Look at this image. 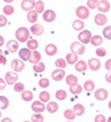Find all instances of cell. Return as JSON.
I'll return each instance as SVG.
<instances>
[{
    "label": "cell",
    "instance_id": "cell-1",
    "mask_svg": "<svg viewBox=\"0 0 111 122\" xmlns=\"http://www.w3.org/2000/svg\"><path fill=\"white\" fill-rule=\"evenodd\" d=\"M15 36H16V41L20 42H26L30 37V31L26 29V27H19L18 30L15 31Z\"/></svg>",
    "mask_w": 111,
    "mask_h": 122
},
{
    "label": "cell",
    "instance_id": "cell-2",
    "mask_svg": "<svg viewBox=\"0 0 111 122\" xmlns=\"http://www.w3.org/2000/svg\"><path fill=\"white\" fill-rule=\"evenodd\" d=\"M70 50H71V52H73L74 55L79 56V55H82L85 52V46L82 45L81 42H79V41H74L73 44H71V46H70Z\"/></svg>",
    "mask_w": 111,
    "mask_h": 122
},
{
    "label": "cell",
    "instance_id": "cell-3",
    "mask_svg": "<svg viewBox=\"0 0 111 122\" xmlns=\"http://www.w3.org/2000/svg\"><path fill=\"white\" fill-rule=\"evenodd\" d=\"M91 37H92V35H91V32H90V30H82V31H80V34H79V42H81L82 45H86V44H89L91 41Z\"/></svg>",
    "mask_w": 111,
    "mask_h": 122
},
{
    "label": "cell",
    "instance_id": "cell-4",
    "mask_svg": "<svg viewBox=\"0 0 111 122\" xmlns=\"http://www.w3.org/2000/svg\"><path fill=\"white\" fill-rule=\"evenodd\" d=\"M75 13H76V16L80 20H84V19L89 18V15H90V10L87 9V6H77Z\"/></svg>",
    "mask_w": 111,
    "mask_h": 122
},
{
    "label": "cell",
    "instance_id": "cell-5",
    "mask_svg": "<svg viewBox=\"0 0 111 122\" xmlns=\"http://www.w3.org/2000/svg\"><path fill=\"white\" fill-rule=\"evenodd\" d=\"M5 82L8 85H15L18 82V74L14 72V71H8L5 74Z\"/></svg>",
    "mask_w": 111,
    "mask_h": 122
},
{
    "label": "cell",
    "instance_id": "cell-6",
    "mask_svg": "<svg viewBox=\"0 0 111 122\" xmlns=\"http://www.w3.org/2000/svg\"><path fill=\"white\" fill-rule=\"evenodd\" d=\"M25 67L24 65V61H21L20 59H15L11 61V69L14 72H20V71H23Z\"/></svg>",
    "mask_w": 111,
    "mask_h": 122
},
{
    "label": "cell",
    "instance_id": "cell-7",
    "mask_svg": "<svg viewBox=\"0 0 111 122\" xmlns=\"http://www.w3.org/2000/svg\"><path fill=\"white\" fill-rule=\"evenodd\" d=\"M87 67L91 71H97V70H100V67H101V62H100L99 59L92 57V59H90L87 61Z\"/></svg>",
    "mask_w": 111,
    "mask_h": 122
},
{
    "label": "cell",
    "instance_id": "cell-8",
    "mask_svg": "<svg viewBox=\"0 0 111 122\" xmlns=\"http://www.w3.org/2000/svg\"><path fill=\"white\" fill-rule=\"evenodd\" d=\"M66 77V74H65V71L61 70V69H56V70H54L53 72H51V79L54 81H61L64 80Z\"/></svg>",
    "mask_w": 111,
    "mask_h": 122
},
{
    "label": "cell",
    "instance_id": "cell-9",
    "mask_svg": "<svg viewBox=\"0 0 111 122\" xmlns=\"http://www.w3.org/2000/svg\"><path fill=\"white\" fill-rule=\"evenodd\" d=\"M110 8H111V5H110V3L107 1V0H100V3H99L96 9L99 10V13L105 14V13L110 11Z\"/></svg>",
    "mask_w": 111,
    "mask_h": 122
},
{
    "label": "cell",
    "instance_id": "cell-10",
    "mask_svg": "<svg viewBox=\"0 0 111 122\" xmlns=\"http://www.w3.org/2000/svg\"><path fill=\"white\" fill-rule=\"evenodd\" d=\"M42 19L46 21V23H53V21L56 19V13L54 11V10H45V11L42 13Z\"/></svg>",
    "mask_w": 111,
    "mask_h": 122
},
{
    "label": "cell",
    "instance_id": "cell-11",
    "mask_svg": "<svg viewBox=\"0 0 111 122\" xmlns=\"http://www.w3.org/2000/svg\"><path fill=\"white\" fill-rule=\"evenodd\" d=\"M31 110L34 113H42L46 108H45V105L41 101H34L32 102V106H31Z\"/></svg>",
    "mask_w": 111,
    "mask_h": 122
},
{
    "label": "cell",
    "instance_id": "cell-12",
    "mask_svg": "<svg viewBox=\"0 0 111 122\" xmlns=\"http://www.w3.org/2000/svg\"><path fill=\"white\" fill-rule=\"evenodd\" d=\"M94 96H95V98L97 101H105L109 96V92H107V90H105V88H99V90L95 91V95Z\"/></svg>",
    "mask_w": 111,
    "mask_h": 122
},
{
    "label": "cell",
    "instance_id": "cell-13",
    "mask_svg": "<svg viewBox=\"0 0 111 122\" xmlns=\"http://www.w3.org/2000/svg\"><path fill=\"white\" fill-rule=\"evenodd\" d=\"M35 8V1L34 0H23L21 1V9L25 10V11H31Z\"/></svg>",
    "mask_w": 111,
    "mask_h": 122
},
{
    "label": "cell",
    "instance_id": "cell-14",
    "mask_svg": "<svg viewBox=\"0 0 111 122\" xmlns=\"http://www.w3.org/2000/svg\"><path fill=\"white\" fill-rule=\"evenodd\" d=\"M31 52L27 47H24V49H20L19 51V56H20V60L21 61H29L30 56H31Z\"/></svg>",
    "mask_w": 111,
    "mask_h": 122
},
{
    "label": "cell",
    "instance_id": "cell-15",
    "mask_svg": "<svg viewBox=\"0 0 111 122\" xmlns=\"http://www.w3.org/2000/svg\"><path fill=\"white\" fill-rule=\"evenodd\" d=\"M30 32H31L32 35H35V36H40L42 32H44V27L40 24H34V25L30 27Z\"/></svg>",
    "mask_w": 111,
    "mask_h": 122
},
{
    "label": "cell",
    "instance_id": "cell-16",
    "mask_svg": "<svg viewBox=\"0 0 111 122\" xmlns=\"http://www.w3.org/2000/svg\"><path fill=\"white\" fill-rule=\"evenodd\" d=\"M106 23H107V18H106V15H105V14L99 13V14L95 16V24H96L97 26H104Z\"/></svg>",
    "mask_w": 111,
    "mask_h": 122
},
{
    "label": "cell",
    "instance_id": "cell-17",
    "mask_svg": "<svg viewBox=\"0 0 111 122\" xmlns=\"http://www.w3.org/2000/svg\"><path fill=\"white\" fill-rule=\"evenodd\" d=\"M6 49L10 52H16L19 50V42L16 40H9L6 42Z\"/></svg>",
    "mask_w": 111,
    "mask_h": 122
},
{
    "label": "cell",
    "instance_id": "cell-18",
    "mask_svg": "<svg viewBox=\"0 0 111 122\" xmlns=\"http://www.w3.org/2000/svg\"><path fill=\"white\" fill-rule=\"evenodd\" d=\"M46 111L49 113H55V112H58V110H59V105L56 102H54V101H50L46 103V106H45Z\"/></svg>",
    "mask_w": 111,
    "mask_h": 122
},
{
    "label": "cell",
    "instance_id": "cell-19",
    "mask_svg": "<svg viewBox=\"0 0 111 122\" xmlns=\"http://www.w3.org/2000/svg\"><path fill=\"white\" fill-rule=\"evenodd\" d=\"M45 52H46L48 56H54V55L58 52L56 45H54V44H49V45H46L45 46Z\"/></svg>",
    "mask_w": 111,
    "mask_h": 122
},
{
    "label": "cell",
    "instance_id": "cell-20",
    "mask_svg": "<svg viewBox=\"0 0 111 122\" xmlns=\"http://www.w3.org/2000/svg\"><path fill=\"white\" fill-rule=\"evenodd\" d=\"M29 61H30L31 64H34V65H35V64H39V62L41 61V54L39 52V51H32Z\"/></svg>",
    "mask_w": 111,
    "mask_h": 122
},
{
    "label": "cell",
    "instance_id": "cell-21",
    "mask_svg": "<svg viewBox=\"0 0 111 122\" xmlns=\"http://www.w3.org/2000/svg\"><path fill=\"white\" fill-rule=\"evenodd\" d=\"M84 26H85L84 21L80 20V19H76V20L73 21V29L76 30V31H79V32L84 30Z\"/></svg>",
    "mask_w": 111,
    "mask_h": 122
},
{
    "label": "cell",
    "instance_id": "cell-22",
    "mask_svg": "<svg viewBox=\"0 0 111 122\" xmlns=\"http://www.w3.org/2000/svg\"><path fill=\"white\" fill-rule=\"evenodd\" d=\"M75 69H76V71H79V72H84V71L87 70V62H85L84 60L77 61L75 64Z\"/></svg>",
    "mask_w": 111,
    "mask_h": 122
},
{
    "label": "cell",
    "instance_id": "cell-23",
    "mask_svg": "<svg viewBox=\"0 0 111 122\" xmlns=\"http://www.w3.org/2000/svg\"><path fill=\"white\" fill-rule=\"evenodd\" d=\"M73 111L75 112L76 116H82L85 113V106H84V105H81V103H76L75 106L73 107Z\"/></svg>",
    "mask_w": 111,
    "mask_h": 122
},
{
    "label": "cell",
    "instance_id": "cell-24",
    "mask_svg": "<svg viewBox=\"0 0 111 122\" xmlns=\"http://www.w3.org/2000/svg\"><path fill=\"white\" fill-rule=\"evenodd\" d=\"M82 88L87 92H92L94 90H95V82H94L92 80H86L84 86H82Z\"/></svg>",
    "mask_w": 111,
    "mask_h": 122
},
{
    "label": "cell",
    "instance_id": "cell-25",
    "mask_svg": "<svg viewBox=\"0 0 111 122\" xmlns=\"http://www.w3.org/2000/svg\"><path fill=\"white\" fill-rule=\"evenodd\" d=\"M39 14L35 11V10H31V11H29V13H27V21H29V23H31V24H35L36 23V21H37V18H39V16H37Z\"/></svg>",
    "mask_w": 111,
    "mask_h": 122
},
{
    "label": "cell",
    "instance_id": "cell-26",
    "mask_svg": "<svg viewBox=\"0 0 111 122\" xmlns=\"http://www.w3.org/2000/svg\"><path fill=\"white\" fill-rule=\"evenodd\" d=\"M26 46L30 51H36V49L39 46V42L36 40H34V39H29V40L26 41Z\"/></svg>",
    "mask_w": 111,
    "mask_h": 122
},
{
    "label": "cell",
    "instance_id": "cell-27",
    "mask_svg": "<svg viewBox=\"0 0 111 122\" xmlns=\"http://www.w3.org/2000/svg\"><path fill=\"white\" fill-rule=\"evenodd\" d=\"M65 61H66V64H69V65H75L79 60H77V56H76V55H74L73 52H69L68 55H66Z\"/></svg>",
    "mask_w": 111,
    "mask_h": 122
},
{
    "label": "cell",
    "instance_id": "cell-28",
    "mask_svg": "<svg viewBox=\"0 0 111 122\" xmlns=\"http://www.w3.org/2000/svg\"><path fill=\"white\" fill-rule=\"evenodd\" d=\"M65 80H66V84H68L70 87L77 85V76H75V75H68L65 77Z\"/></svg>",
    "mask_w": 111,
    "mask_h": 122
},
{
    "label": "cell",
    "instance_id": "cell-29",
    "mask_svg": "<svg viewBox=\"0 0 111 122\" xmlns=\"http://www.w3.org/2000/svg\"><path fill=\"white\" fill-rule=\"evenodd\" d=\"M39 101H41L42 103L50 102V93L48 91H41L40 95H39Z\"/></svg>",
    "mask_w": 111,
    "mask_h": 122
},
{
    "label": "cell",
    "instance_id": "cell-30",
    "mask_svg": "<svg viewBox=\"0 0 111 122\" xmlns=\"http://www.w3.org/2000/svg\"><path fill=\"white\" fill-rule=\"evenodd\" d=\"M34 10L37 13V14H41L45 11V4H44V1H41V0H39V1L35 3V8Z\"/></svg>",
    "mask_w": 111,
    "mask_h": 122
},
{
    "label": "cell",
    "instance_id": "cell-31",
    "mask_svg": "<svg viewBox=\"0 0 111 122\" xmlns=\"http://www.w3.org/2000/svg\"><path fill=\"white\" fill-rule=\"evenodd\" d=\"M94 46H97L100 47V45L102 44V36H100V35H94L91 37V41H90Z\"/></svg>",
    "mask_w": 111,
    "mask_h": 122
},
{
    "label": "cell",
    "instance_id": "cell-32",
    "mask_svg": "<svg viewBox=\"0 0 111 122\" xmlns=\"http://www.w3.org/2000/svg\"><path fill=\"white\" fill-rule=\"evenodd\" d=\"M64 117L68 120V121H74L75 117H76V115L73 110H65L64 111Z\"/></svg>",
    "mask_w": 111,
    "mask_h": 122
},
{
    "label": "cell",
    "instance_id": "cell-33",
    "mask_svg": "<svg viewBox=\"0 0 111 122\" xmlns=\"http://www.w3.org/2000/svg\"><path fill=\"white\" fill-rule=\"evenodd\" d=\"M9 107V98L5 96H0V110H6Z\"/></svg>",
    "mask_w": 111,
    "mask_h": 122
},
{
    "label": "cell",
    "instance_id": "cell-34",
    "mask_svg": "<svg viewBox=\"0 0 111 122\" xmlns=\"http://www.w3.org/2000/svg\"><path fill=\"white\" fill-rule=\"evenodd\" d=\"M82 90H84V88H82V86H80L79 84L70 87V92L73 93V95H79V93H81Z\"/></svg>",
    "mask_w": 111,
    "mask_h": 122
},
{
    "label": "cell",
    "instance_id": "cell-35",
    "mask_svg": "<svg viewBox=\"0 0 111 122\" xmlns=\"http://www.w3.org/2000/svg\"><path fill=\"white\" fill-rule=\"evenodd\" d=\"M66 96H68V93H66L65 90H58L56 93H55V97H56L58 100H60V101H64V100L66 98Z\"/></svg>",
    "mask_w": 111,
    "mask_h": 122
},
{
    "label": "cell",
    "instance_id": "cell-36",
    "mask_svg": "<svg viewBox=\"0 0 111 122\" xmlns=\"http://www.w3.org/2000/svg\"><path fill=\"white\" fill-rule=\"evenodd\" d=\"M55 66H56L58 69H61V70H64L66 66H68V64H66V61H65V59H58L56 61H55Z\"/></svg>",
    "mask_w": 111,
    "mask_h": 122
},
{
    "label": "cell",
    "instance_id": "cell-37",
    "mask_svg": "<svg viewBox=\"0 0 111 122\" xmlns=\"http://www.w3.org/2000/svg\"><path fill=\"white\" fill-rule=\"evenodd\" d=\"M32 70H34L35 72H44V70H45V65L40 61L39 64H35L34 66H32Z\"/></svg>",
    "mask_w": 111,
    "mask_h": 122
},
{
    "label": "cell",
    "instance_id": "cell-38",
    "mask_svg": "<svg viewBox=\"0 0 111 122\" xmlns=\"http://www.w3.org/2000/svg\"><path fill=\"white\" fill-rule=\"evenodd\" d=\"M21 98L24 100V101H31L32 100V92L31 91H24V92H21Z\"/></svg>",
    "mask_w": 111,
    "mask_h": 122
},
{
    "label": "cell",
    "instance_id": "cell-39",
    "mask_svg": "<svg viewBox=\"0 0 111 122\" xmlns=\"http://www.w3.org/2000/svg\"><path fill=\"white\" fill-rule=\"evenodd\" d=\"M102 36H105L107 40H111V25L105 26L102 30Z\"/></svg>",
    "mask_w": 111,
    "mask_h": 122
},
{
    "label": "cell",
    "instance_id": "cell-40",
    "mask_svg": "<svg viewBox=\"0 0 111 122\" xmlns=\"http://www.w3.org/2000/svg\"><path fill=\"white\" fill-rule=\"evenodd\" d=\"M100 3V0H87V9L89 10H91V9H96L97 8V5Z\"/></svg>",
    "mask_w": 111,
    "mask_h": 122
},
{
    "label": "cell",
    "instance_id": "cell-41",
    "mask_svg": "<svg viewBox=\"0 0 111 122\" xmlns=\"http://www.w3.org/2000/svg\"><path fill=\"white\" fill-rule=\"evenodd\" d=\"M31 122H44L42 113H34L31 116Z\"/></svg>",
    "mask_w": 111,
    "mask_h": 122
},
{
    "label": "cell",
    "instance_id": "cell-42",
    "mask_svg": "<svg viewBox=\"0 0 111 122\" xmlns=\"http://www.w3.org/2000/svg\"><path fill=\"white\" fill-rule=\"evenodd\" d=\"M49 85H50V81H49V79H46V77H44V79H40V81H39V86L42 87V88L49 87Z\"/></svg>",
    "mask_w": 111,
    "mask_h": 122
},
{
    "label": "cell",
    "instance_id": "cell-43",
    "mask_svg": "<svg viewBox=\"0 0 111 122\" xmlns=\"http://www.w3.org/2000/svg\"><path fill=\"white\" fill-rule=\"evenodd\" d=\"M96 56H100V57H104V56H106V49H104V47H97L96 49Z\"/></svg>",
    "mask_w": 111,
    "mask_h": 122
},
{
    "label": "cell",
    "instance_id": "cell-44",
    "mask_svg": "<svg viewBox=\"0 0 111 122\" xmlns=\"http://www.w3.org/2000/svg\"><path fill=\"white\" fill-rule=\"evenodd\" d=\"M14 90L16 91V92H24L25 90H24V85L21 84V82H16V84L14 85Z\"/></svg>",
    "mask_w": 111,
    "mask_h": 122
},
{
    "label": "cell",
    "instance_id": "cell-45",
    "mask_svg": "<svg viewBox=\"0 0 111 122\" xmlns=\"http://www.w3.org/2000/svg\"><path fill=\"white\" fill-rule=\"evenodd\" d=\"M14 13V8L11 5H6V6H4V14L5 15H11Z\"/></svg>",
    "mask_w": 111,
    "mask_h": 122
},
{
    "label": "cell",
    "instance_id": "cell-46",
    "mask_svg": "<svg viewBox=\"0 0 111 122\" xmlns=\"http://www.w3.org/2000/svg\"><path fill=\"white\" fill-rule=\"evenodd\" d=\"M106 117H105L104 115H97L95 116V120H94V122H106Z\"/></svg>",
    "mask_w": 111,
    "mask_h": 122
},
{
    "label": "cell",
    "instance_id": "cell-47",
    "mask_svg": "<svg viewBox=\"0 0 111 122\" xmlns=\"http://www.w3.org/2000/svg\"><path fill=\"white\" fill-rule=\"evenodd\" d=\"M8 24V20H6V16L4 15H0V27H4L5 25Z\"/></svg>",
    "mask_w": 111,
    "mask_h": 122
},
{
    "label": "cell",
    "instance_id": "cell-48",
    "mask_svg": "<svg viewBox=\"0 0 111 122\" xmlns=\"http://www.w3.org/2000/svg\"><path fill=\"white\" fill-rule=\"evenodd\" d=\"M105 67H106V70L109 71V72H111V59L105 62Z\"/></svg>",
    "mask_w": 111,
    "mask_h": 122
},
{
    "label": "cell",
    "instance_id": "cell-49",
    "mask_svg": "<svg viewBox=\"0 0 111 122\" xmlns=\"http://www.w3.org/2000/svg\"><path fill=\"white\" fill-rule=\"evenodd\" d=\"M5 86H6V82H5V80H4V79H0V91H3L4 88H5Z\"/></svg>",
    "mask_w": 111,
    "mask_h": 122
},
{
    "label": "cell",
    "instance_id": "cell-50",
    "mask_svg": "<svg viewBox=\"0 0 111 122\" xmlns=\"http://www.w3.org/2000/svg\"><path fill=\"white\" fill-rule=\"evenodd\" d=\"M0 64H1V65H5V64H6V57H5L3 54H0Z\"/></svg>",
    "mask_w": 111,
    "mask_h": 122
},
{
    "label": "cell",
    "instance_id": "cell-51",
    "mask_svg": "<svg viewBox=\"0 0 111 122\" xmlns=\"http://www.w3.org/2000/svg\"><path fill=\"white\" fill-rule=\"evenodd\" d=\"M105 79H106V81L109 84H111V72H107V75L105 76Z\"/></svg>",
    "mask_w": 111,
    "mask_h": 122
},
{
    "label": "cell",
    "instance_id": "cell-52",
    "mask_svg": "<svg viewBox=\"0 0 111 122\" xmlns=\"http://www.w3.org/2000/svg\"><path fill=\"white\" fill-rule=\"evenodd\" d=\"M1 122H13V120L10 118V117H4V118L1 120Z\"/></svg>",
    "mask_w": 111,
    "mask_h": 122
},
{
    "label": "cell",
    "instance_id": "cell-53",
    "mask_svg": "<svg viewBox=\"0 0 111 122\" xmlns=\"http://www.w3.org/2000/svg\"><path fill=\"white\" fill-rule=\"evenodd\" d=\"M4 45V36L0 35V46H3Z\"/></svg>",
    "mask_w": 111,
    "mask_h": 122
},
{
    "label": "cell",
    "instance_id": "cell-54",
    "mask_svg": "<svg viewBox=\"0 0 111 122\" xmlns=\"http://www.w3.org/2000/svg\"><path fill=\"white\" fill-rule=\"evenodd\" d=\"M4 1H5V3H6L8 5H10V4H11V3L14 1V0H4Z\"/></svg>",
    "mask_w": 111,
    "mask_h": 122
},
{
    "label": "cell",
    "instance_id": "cell-55",
    "mask_svg": "<svg viewBox=\"0 0 111 122\" xmlns=\"http://www.w3.org/2000/svg\"><path fill=\"white\" fill-rule=\"evenodd\" d=\"M107 106H109V108L111 110V100H110V102H109V105H107Z\"/></svg>",
    "mask_w": 111,
    "mask_h": 122
},
{
    "label": "cell",
    "instance_id": "cell-56",
    "mask_svg": "<svg viewBox=\"0 0 111 122\" xmlns=\"http://www.w3.org/2000/svg\"><path fill=\"white\" fill-rule=\"evenodd\" d=\"M106 122H111V116H110V117H109V118L106 120Z\"/></svg>",
    "mask_w": 111,
    "mask_h": 122
},
{
    "label": "cell",
    "instance_id": "cell-57",
    "mask_svg": "<svg viewBox=\"0 0 111 122\" xmlns=\"http://www.w3.org/2000/svg\"><path fill=\"white\" fill-rule=\"evenodd\" d=\"M0 117H1V110H0Z\"/></svg>",
    "mask_w": 111,
    "mask_h": 122
},
{
    "label": "cell",
    "instance_id": "cell-58",
    "mask_svg": "<svg viewBox=\"0 0 111 122\" xmlns=\"http://www.w3.org/2000/svg\"><path fill=\"white\" fill-rule=\"evenodd\" d=\"M66 122H74V121H66Z\"/></svg>",
    "mask_w": 111,
    "mask_h": 122
},
{
    "label": "cell",
    "instance_id": "cell-59",
    "mask_svg": "<svg viewBox=\"0 0 111 122\" xmlns=\"http://www.w3.org/2000/svg\"><path fill=\"white\" fill-rule=\"evenodd\" d=\"M24 122H31V121H24Z\"/></svg>",
    "mask_w": 111,
    "mask_h": 122
},
{
    "label": "cell",
    "instance_id": "cell-60",
    "mask_svg": "<svg viewBox=\"0 0 111 122\" xmlns=\"http://www.w3.org/2000/svg\"><path fill=\"white\" fill-rule=\"evenodd\" d=\"M0 54H3V52H1V49H0Z\"/></svg>",
    "mask_w": 111,
    "mask_h": 122
}]
</instances>
